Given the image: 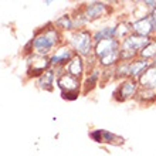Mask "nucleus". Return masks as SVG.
Returning <instances> with one entry per match:
<instances>
[{
  "label": "nucleus",
  "mask_w": 156,
  "mask_h": 156,
  "mask_svg": "<svg viewBox=\"0 0 156 156\" xmlns=\"http://www.w3.org/2000/svg\"><path fill=\"white\" fill-rule=\"evenodd\" d=\"M58 40H60V34H58V30L55 27H47L45 30H43L31 41L36 55L45 57L58 44Z\"/></svg>",
  "instance_id": "nucleus-1"
},
{
  "label": "nucleus",
  "mask_w": 156,
  "mask_h": 156,
  "mask_svg": "<svg viewBox=\"0 0 156 156\" xmlns=\"http://www.w3.org/2000/svg\"><path fill=\"white\" fill-rule=\"evenodd\" d=\"M92 36L87 30H78L71 38V45L80 57H90L92 54Z\"/></svg>",
  "instance_id": "nucleus-2"
},
{
  "label": "nucleus",
  "mask_w": 156,
  "mask_h": 156,
  "mask_svg": "<svg viewBox=\"0 0 156 156\" xmlns=\"http://www.w3.org/2000/svg\"><path fill=\"white\" fill-rule=\"evenodd\" d=\"M57 84L61 90L62 98L67 99H75L78 97V92H80V78H75L70 74H61L57 80Z\"/></svg>",
  "instance_id": "nucleus-3"
},
{
  "label": "nucleus",
  "mask_w": 156,
  "mask_h": 156,
  "mask_svg": "<svg viewBox=\"0 0 156 156\" xmlns=\"http://www.w3.org/2000/svg\"><path fill=\"white\" fill-rule=\"evenodd\" d=\"M121 43L116 38H107V40H101L98 43H95L94 47V55L97 60H101L102 57L108 55V54L114 53L116 50H119Z\"/></svg>",
  "instance_id": "nucleus-4"
},
{
  "label": "nucleus",
  "mask_w": 156,
  "mask_h": 156,
  "mask_svg": "<svg viewBox=\"0 0 156 156\" xmlns=\"http://www.w3.org/2000/svg\"><path fill=\"white\" fill-rule=\"evenodd\" d=\"M138 94V82L135 80H125L115 91V98L118 101H126Z\"/></svg>",
  "instance_id": "nucleus-5"
},
{
  "label": "nucleus",
  "mask_w": 156,
  "mask_h": 156,
  "mask_svg": "<svg viewBox=\"0 0 156 156\" xmlns=\"http://www.w3.org/2000/svg\"><path fill=\"white\" fill-rule=\"evenodd\" d=\"M51 66L50 64V60L45 57H40V55H36L34 54L33 58H31V61H29V75H38L40 77L41 74H44L47 68Z\"/></svg>",
  "instance_id": "nucleus-6"
},
{
  "label": "nucleus",
  "mask_w": 156,
  "mask_h": 156,
  "mask_svg": "<svg viewBox=\"0 0 156 156\" xmlns=\"http://www.w3.org/2000/svg\"><path fill=\"white\" fill-rule=\"evenodd\" d=\"M132 31H133V34L140 36V37H149L153 33V23L151 16L142 17L139 20H136L132 24Z\"/></svg>",
  "instance_id": "nucleus-7"
},
{
  "label": "nucleus",
  "mask_w": 156,
  "mask_h": 156,
  "mask_svg": "<svg viewBox=\"0 0 156 156\" xmlns=\"http://www.w3.org/2000/svg\"><path fill=\"white\" fill-rule=\"evenodd\" d=\"M74 57V53L70 47H60V48L55 51V53L51 55L50 58V64L51 66H55V67H60V66H67V62H70V60Z\"/></svg>",
  "instance_id": "nucleus-8"
},
{
  "label": "nucleus",
  "mask_w": 156,
  "mask_h": 156,
  "mask_svg": "<svg viewBox=\"0 0 156 156\" xmlns=\"http://www.w3.org/2000/svg\"><path fill=\"white\" fill-rule=\"evenodd\" d=\"M105 12H107V4L101 3V2H94V3H90L85 6L84 17H85L87 21H92L102 17L105 14Z\"/></svg>",
  "instance_id": "nucleus-9"
},
{
  "label": "nucleus",
  "mask_w": 156,
  "mask_h": 156,
  "mask_svg": "<svg viewBox=\"0 0 156 156\" xmlns=\"http://www.w3.org/2000/svg\"><path fill=\"white\" fill-rule=\"evenodd\" d=\"M91 138H92L95 142H99V144L119 145L123 142V138L114 135V133H111V132H108V131H102V129H97V131L91 132Z\"/></svg>",
  "instance_id": "nucleus-10"
},
{
  "label": "nucleus",
  "mask_w": 156,
  "mask_h": 156,
  "mask_svg": "<svg viewBox=\"0 0 156 156\" xmlns=\"http://www.w3.org/2000/svg\"><path fill=\"white\" fill-rule=\"evenodd\" d=\"M139 87L140 90H152L156 85V64H151L149 68L145 71L139 78Z\"/></svg>",
  "instance_id": "nucleus-11"
},
{
  "label": "nucleus",
  "mask_w": 156,
  "mask_h": 156,
  "mask_svg": "<svg viewBox=\"0 0 156 156\" xmlns=\"http://www.w3.org/2000/svg\"><path fill=\"white\" fill-rule=\"evenodd\" d=\"M149 66H151V61L142 60V58L135 60V61H131L129 62V77H131V80L139 78L149 68Z\"/></svg>",
  "instance_id": "nucleus-12"
},
{
  "label": "nucleus",
  "mask_w": 156,
  "mask_h": 156,
  "mask_svg": "<svg viewBox=\"0 0 156 156\" xmlns=\"http://www.w3.org/2000/svg\"><path fill=\"white\" fill-rule=\"evenodd\" d=\"M67 74L73 75L75 78H80L84 73V61H82V57L80 55H74V57L70 60V62L67 64Z\"/></svg>",
  "instance_id": "nucleus-13"
},
{
  "label": "nucleus",
  "mask_w": 156,
  "mask_h": 156,
  "mask_svg": "<svg viewBox=\"0 0 156 156\" xmlns=\"http://www.w3.org/2000/svg\"><path fill=\"white\" fill-rule=\"evenodd\" d=\"M53 84H54V71L53 70H47L44 74H41L38 77V87L43 88V90L51 91L53 90Z\"/></svg>",
  "instance_id": "nucleus-14"
},
{
  "label": "nucleus",
  "mask_w": 156,
  "mask_h": 156,
  "mask_svg": "<svg viewBox=\"0 0 156 156\" xmlns=\"http://www.w3.org/2000/svg\"><path fill=\"white\" fill-rule=\"evenodd\" d=\"M115 27H102L92 36V41L98 43V41L107 40V38H115Z\"/></svg>",
  "instance_id": "nucleus-15"
},
{
  "label": "nucleus",
  "mask_w": 156,
  "mask_h": 156,
  "mask_svg": "<svg viewBox=\"0 0 156 156\" xmlns=\"http://www.w3.org/2000/svg\"><path fill=\"white\" fill-rule=\"evenodd\" d=\"M99 64L102 67H105V68H109V67H112L114 64H118L119 61H121V53H119V50H116V51H114V53L108 54V55H105V57H102L101 60H98Z\"/></svg>",
  "instance_id": "nucleus-16"
},
{
  "label": "nucleus",
  "mask_w": 156,
  "mask_h": 156,
  "mask_svg": "<svg viewBox=\"0 0 156 156\" xmlns=\"http://www.w3.org/2000/svg\"><path fill=\"white\" fill-rule=\"evenodd\" d=\"M142 60H151V58H156V40H151L148 45H145L139 53Z\"/></svg>",
  "instance_id": "nucleus-17"
},
{
  "label": "nucleus",
  "mask_w": 156,
  "mask_h": 156,
  "mask_svg": "<svg viewBox=\"0 0 156 156\" xmlns=\"http://www.w3.org/2000/svg\"><path fill=\"white\" fill-rule=\"evenodd\" d=\"M115 38L118 41L121 40H125L126 37H129V31H132V26L129 27L126 21H123V23H119L118 26L115 27Z\"/></svg>",
  "instance_id": "nucleus-18"
},
{
  "label": "nucleus",
  "mask_w": 156,
  "mask_h": 156,
  "mask_svg": "<svg viewBox=\"0 0 156 156\" xmlns=\"http://www.w3.org/2000/svg\"><path fill=\"white\" fill-rule=\"evenodd\" d=\"M99 71L98 70H92V73H91V75L88 78H87L85 84H84V92H88V91H91L92 88L95 87V84L98 82V78H99Z\"/></svg>",
  "instance_id": "nucleus-19"
},
{
  "label": "nucleus",
  "mask_w": 156,
  "mask_h": 156,
  "mask_svg": "<svg viewBox=\"0 0 156 156\" xmlns=\"http://www.w3.org/2000/svg\"><path fill=\"white\" fill-rule=\"evenodd\" d=\"M115 75L118 78L129 77V61H119L115 68Z\"/></svg>",
  "instance_id": "nucleus-20"
},
{
  "label": "nucleus",
  "mask_w": 156,
  "mask_h": 156,
  "mask_svg": "<svg viewBox=\"0 0 156 156\" xmlns=\"http://www.w3.org/2000/svg\"><path fill=\"white\" fill-rule=\"evenodd\" d=\"M55 26H58V27H61V29H64V30L74 29V26H73V19H71L68 14L60 17V19L55 21Z\"/></svg>",
  "instance_id": "nucleus-21"
},
{
  "label": "nucleus",
  "mask_w": 156,
  "mask_h": 156,
  "mask_svg": "<svg viewBox=\"0 0 156 156\" xmlns=\"http://www.w3.org/2000/svg\"><path fill=\"white\" fill-rule=\"evenodd\" d=\"M151 19H152V23H153V31L156 33V9H153L152 14H151Z\"/></svg>",
  "instance_id": "nucleus-22"
},
{
  "label": "nucleus",
  "mask_w": 156,
  "mask_h": 156,
  "mask_svg": "<svg viewBox=\"0 0 156 156\" xmlns=\"http://www.w3.org/2000/svg\"><path fill=\"white\" fill-rule=\"evenodd\" d=\"M145 4H146L148 7H153V9H156V2H145Z\"/></svg>",
  "instance_id": "nucleus-23"
},
{
  "label": "nucleus",
  "mask_w": 156,
  "mask_h": 156,
  "mask_svg": "<svg viewBox=\"0 0 156 156\" xmlns=\"http://www.w3.org/2000/svg\"><path fill=\"white\" fill-rule=\"evenodd\" d=\"M153 92H155V94H156V85H155V88H153Z\"/></svg>",
  "instance_id": "nucleus-24"
}]
</instances>
